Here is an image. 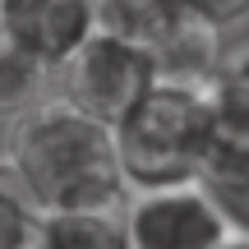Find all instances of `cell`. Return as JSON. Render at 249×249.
I'll return each mask as SVG.
<instances>
[{"mask_svg":"<svg viewBox=\"0 0 249 249\" xmlns=\"http://www.w3.org/2000/svg\"><path fill=\"white\" fill-rule=\"evenodd\" d=\"M5 161L46 217H120L134 194L120 176L116 134L102 120L74 111L65 97L37 102L23 120L9 124Z\"/></svg>","mask_w":249,"mask_h":249,"instance_id":"obj_1","label":"cell"},{"mask_svg":"<svg viewBox=\"0 0 249 249\" xmlns=\"http://www.w3.org/2000/svg\"><path fill=\"white\" fill-rule=\"evenodd\" d=\"M116 157L129 189L189 185L213 148V107L203 88L157 79L116 129Z\"/></svg>","mask_w":249,"mask_h":249,"instance_id":"obj_2","label":"cell"},{"mask_svg":"<svg viewBox=\"0 0 249 249\" xmlns=\"http://www.w3.org/2000/svg\"><path fill=\"white\" fill-rule=\"evenodd\" d=\"M60 97L74 111L102 120L107 129L129 116L157 83V60L143 42L120 33H92L70 60L60 65Z\"/></svg>","mask_w":249,"mask_h":249,"instance_id":"obj_3","label":"cell"},{"mask_svg":"<svg viewBox=\"0 0 249 249\" xmlns=\"http://www.w3.org/2000/svg\"><path fill=\"white\" fill-rule=\"evenodd\" d=\"M124 249H217L231 240L208 194L189 185L134 189L124 203Z\"/></svg>","mask_w":249,"mask_h":249,"instance_id":"obj_4","label":"cell"},{"mask_svg":"<svg viewBox=\"0 0 249 249\" xmlns=\"http://www.w3.org/2000/svg\"><path fill=\"white\" fill-rule=\"evenodd\" d=\"M97 33L92 0H0V37L55 74Z\"/></svg>","mask_w":249,"mask_h":249,"instance_id":"obj_5","label":"cell"},{"mask_svg":"<svg viewBox=\"0 0 249 249\" xmlns=\"http://www.w3.org/2000/svg\"><path fill=\"white\" fill-rule=\"evenodd\" d=\"M194 185L208 194V203L217 208L226 231L249 240V143L213 139V148H208Z\"/></svg>","mask_w":249,"mask_h":249,"instance_id":"obj_6","label":"cell"},{"mask_svg":"<svg viewBox=\"0 0 249 249\" xmlns=\"http://www.w3.org/2000/svg\"><path fill=\"white\" fill-rule=\"evenodd\" d=\"M152 60H157V79L166 83H189V88H208V79L222 65V46H217V33L203 28L198 18H176L157 42L148 46Z\"/></svg>","mask_w":249,"mask_h":249,"instance_id":"obj_7","label":"cell"},{"mask_svg":"<svg viewBox=\"0 0 249 249\" xmlns=\"http://www.w3.org/2000/svg\"><path fill=\"white\" fill-rule=\"evenodd\" d=\"M203 92L213 107V139L249 143V46L235 55H222Z\"/></svg>","mask_w":249,"mask_h":249,"instance_id":"obj_8","label":"cell"},{"mask_svg":"<svg viewBox=\"0 0 249 249\" xmlns=\"http://www.w3.org/2000/svg\"><path fill=\"white\" fill-rule=\"evenodd\" d=\"M97 5V28L102 33H120L134 42L152 46L176 18H185L180 0H92Z\"/></svg>","mask_w":249,"mask_h":249,"instance_id":"obj_9","label":"cell"},{"mask_svg":"<svg viewBox=\"0 0 249 249\" xmlns=\"http://www.w3.org/2000/svg\"><path fill=\"white\" fill-rule=\"evenodd\" d=\"M42 235L46 213L9 171V161H0V249H42Z\"/></svg>","mask_w":249,"mask_h":249,"instance_id":"obj_10","label":"cell"},{"mask_svg":"<svg viewBox=\"0 0 249 249\" xmlns=\"http://www.w3.org/2000/svg\"><path fill=\"white\" fill-rule=\"evenodd\" d=\"M46 79H51V74H46L33 55H23L18 46H9L5 37H0V120L14 124V120H23L37 102H46Z\"/></svg>","mask_w":249,"mask_h":249,"instance_id":"obj_11","label":"cell"},{"mask_svg":"<svg viewBox=\"0 0 249 249\" xmlns=\"http://www.w3.org/2000/svg\"><path fill=\"white\" fill-rule=\"evenodd\" d=\"M124 217V213H120ZM120 217L107 213H79V217H46L42 249H124Z\"/></svg>","mask_w":249,"mask_h":249,"instance_id":"obj_12","label":"cell"},{"mask_svg":"<svg viewBox=\"0 0 249 249\" xmlns=\"http://www.w3.org/2000/svg\"><path fill=\"white\" fill-rule=\"evenodd\" d=\"M189 18H198L213 33H226V28H240L249 18V0H180Z\"/></svg>","mask_w":249,"mask_h":249,"instance_id":"obj_13","label":"cell"},{"mask_svg":"<svg viewBox=\"0 0 249 249\" xmlns=\"http://www.w3.org/2000/svg\"><path fill=\"white\" fill-rule=\"evenodd\" d=\"M217 249H249V240H240V235H231L226 245H217Z\"/></svg>","mask_w":249,"mask_h":249,"instance_id":"obj_14","label":"cell"}]
</instances>
